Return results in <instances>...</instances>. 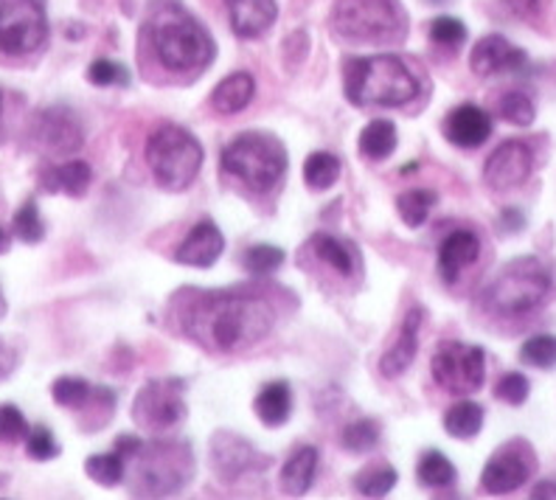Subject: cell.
<instances>
[{
	"label": "cell",
	"mask_w": 556,
	"mask_h": 500,
	"mask_svg": "<svg viewBox=\"0 0 556 500\" xmlns=\"http://www.w3.org/2000/svg\"><path fill=\"white\" fill-rule=\"evenodd\" d=\"M483 427V408L478 402H455L444 413V430L453 439H476Z\"/></svg>",
	"instance_id": "obj_27"
},
{
	"label": "cell",
	"mask_w": 556,
	"mask_h": 500,
	"mask_svg": "<svg viewBox=\"0 0 556 500\" xmlns=\"http://www.w3.org/2000/svg\"><path fill=\"white\" fill-rule=\"evenodd\" d=\"M526 228V216L517 209H503L501 214V230L503 234H520Z\"/></svg>",
	"instance_id": "obj_46"
},
{
	"label": "cell",
	"mask_w": 556,
	"mask_h": 500,
	"mask_svg": "<svg viewBox=\"0 0 556 500\" xmlns=\"http://www.w3.org/2000/svg\"><path fill=\"white\" fill-rule=\"evenodd\" d=\"M340 441H343V447H346L349 453H368V450H374L377 441H380V425L374 420L352 422V425H346Z\"/></svg>",
	"instance_id": "obj_37"
},
{
	"label": "cell",
	"mask_w": 556,
	"mask_h": 500,
	"mask_svg": "<svg viewBox=\"0 0 556 500\" xmlns=\"http://www.w3.org/2000/svg\"><path fill=\"white\" fill-rule=\"evenodd\" d=\"M276 315L265 298L205 292L186 312V329L214 352H242L270 335Z\"/></svg>",
	"instance_id": "obj_1"
},
{
	"label": "cell",
	"mask_w": 556,
	"mask_h": 500,
	"mask_svg": "<svg viewBox=\"0 0 556 500\" xmlns=\"http://www.w3.org/2000/svg\"><path fill=\"white\" fill-rule=\"evenodd\" d=\"M85 470H88V475L96 484H102V487H116V484L124 480V473H127V461L122 459V453L113 450V453L90 455V459L85 461Z\"/></svg>",
	"instance_id": "obj_32"
},
{
	"label": "cell",
	"mask_w": 556,
	"mask_h": 500,
	"mask_svg": "<svg viewBox=\"0 0 556 500\" xmlns=\"http://www.w3.org/2000/svg\"><path fill=\"white\" fill-rule=\"evenodd\" d=\"M233 35L242 40H256L276 23V0H225Z\"/></svg>",
	"instance_id": "obj_19"
},
{
	"label": "cell",
	"mask_w": 556,
	"mask_h": 500,
	"mask_svg": "<svg viewBox=\"0 0 556 500\" xmlns=\"http://www.w3.org/2000/svg\"><path fill=\"white\" fill-rule=\"evenodd\" d=\"M481 257V239L467 228L453 230L439 248V271L447 285H455L458 276L467 271L469 264H476Z\"/></svg>",
	"instance_id": "obj_20"
},
{
	"label": "cell",
	"mask_w": 556,
	"mask_h": 500,
	"mask_svg": "<svg viewBox=\"0 0 556 500\" xmlns=\"http://www.w3.org/2000/svg\"><path fill=\"white\" fill-rule=\"evenodd\" d=\"M93 393V388L79 377H60L54 386H51V397H54L56 405L62 408H81Z\"/></svg>",
	"instance_id": "obj_38"
},
{
	"label": "cell",
	"mask_w": 556,
	"mask_h": 500,
	"mask_svg": "<svg viewBox=\"0 0 556 500\" xmlns=\"http://www.w3.org/2000/svg\"><path fill=\"white\" fill-rule=\"evenodd\" d=\"M150 35L157 60L172 74L205 71L217 57V48H214L208 32L189 12L172 7V3L152 14Z\"/></svg>",
	"instance_id": "obj_2"
},
{
	"label": "cell",
	"mask_w": 556,
	"mask_h": 500,
	"mask_svg": "<svg viewBox=\"0 0 556 500\" xmlns=\"http://www.w3.org/2000/svg\"><path fill=\"white\" fill-rule=\"evenodd\" d=\"M332 28L349 42H400L407 35V14L400 0H334Z\"/></svg>",
	"instance_id": "obj_4"
},
{
	"label": "cell",
	"mask_w": 556,
	"mask_h": 500,
	"mask_svg": "<svg viewBox=\"0 0 556 500\" xmlns=\"http://www.w3.org/2000/svg\"><path fill=\"white\" fill-rule=\"evenodd\" d=\"M531 498H534V500L556 498V484H551V480H545V484H536L534 492H531Z\"/></svg>",
	"instance_id": "obj_48"
},
{
	"label": "cell",
	"mask_w": 556,
	"mask_h": 500,
	"mask_svg": "<svg viewBox=\"0 0 556 500\" xmlns=\"http://www.w3.org/2000/svg\"><path fill=\"white\" fill-rule=\"evenodd\" d=\"M419 329H421V310L419 307H414V310L405 315V321H402L400 338H396L394 346H391V349L380 358L382 377L396 379L410 368L416 352H419Z\"/></svg>",
	"instance_id": "obj_21"
},
{
	"label": "cell",
	"mask_w": 556,
	"mask_h": 500,
	"mask_svg": "<svg viewBox=\"0 0 556 500\" xmlns=\"http://www.w3.org/2000/svg\"><path fill=\"white\" fill-rule=\"evenodd\" d=\"M315 473H318V450L315 447H299L287 459L285 470H281V489H285V495L301 498L313 487Z\"/></svg>",
	"instance_id": "obj_23"
},
{
	"label": "cell",
	"mask_w": 556,
	"mask_h": 500,
	"mask_svg": "<svg viewBox=\"0 0 556 500\" xmlns=\"http://www.w3.org/2000/svg\"><path fill=\"white\" fill-rule=\"evenodd\" d=\"M90 180H93V170H90V163L85 161H68L62 163V166H54V170H48L42 175V186L48 191H62V195L71 197H81L88 191Z\"/></svg>",
	"instance_id": "obj_24"
},
{
	"label": "cell",
	"mask_w": 556,
	"mask_h": 500,
	"mask_svg": "<svg viewBox=\"0 0 556 500\" xmlns=\"http://www.w3.org/2000/svg\"><path fill=\"white\" fill-rule=\"evenodd\" d=\"M0 122H3V96H0Z\"/></svg>",
	"instance_id": "obj_51"
},
{
	"label": "cell",
	"mask_w": 556,
	"mask_h": 500,
	"mask_svg": "<svg viewBox=\"0 0 556 500\" xmlns=\"http://www.w3.org/2000/svg\"><path fill=\"white\" fill-rule=\"evenodd\" d=\"M536 459L529 441H509L486 461L481 473V487L489 495H509L526 487V480L534 475Z\"/></svg>",
	"instance_id": "obj_12"
},
{
	"label": "cell",
	"mask_w": 556,
	"mask_h": 500,
	"mask_svg": "<svg viewBox=\"0 0 556 500\" xmlns=\"http://www.w3.org/2000/svg\"><path fill=\"white\" fill-rule=\"evenodd\" d=\"M186 383L150 379L132 402V420L147 430H166L186 420Z\"/></svg>",
	"instance_id": "obj_11"
},
{
	"label": "cell",
	"mask_w": 556,
	"mask_h": 500,
	"mask_svg": "<svg viewBox=\"0 0 556 500\" xmlns=\"http://www.w3.org/2000/svg\"><path fill=\"white\" fill-rule=\"evenodd\" d=\"M223 172L253 191H270L287 172V149L267 133H242L223 149Z\"/></svg>",
	"instance_id": "obj_7"
},
{
	"label": "cell",
	"mask_w": 556,
	"mask_h": 500,
	"mask_svg": "<svg viewBox=\"0 0 556 500\" xmlns=\"http://www.w3.org/2000/svg\"><path fill=\"white\" fill-rule=\"evenodd\" d=\"M469 65H472V71L478 76L489 79V76L522 74V71H529V57H526V51L511 46L503 35H489L476 42L472 57H469Z\"/></svg>",
	"instance_id": "obj_14"
},
{
	"label": "cell",
	"mask_w": 556,
	"mask_h": 500,
	"mask_svg": "<svg viewBox=\"0 0 556 500\" xmlns=\"http://www.w3.org/2000/svg\"><path fill=\"white\" fill-rule=\"evenodd\" d=\"M551 292V273L540 259L522 257L509 262L495 276V282L486 287L483 304L489 312L511 318V315H526L543 304Z\"/></svg>",
	"instance_id": "obj_6"
},
{
	"label": "cell",
	"mask_w": 556,
	"mask_h": 500,
	"mask_svg": "<svg viewBox=\"0 0 556 500\" xmlns=\"http://www.w3.org/2000/svg\"><path fill=\"white\" fill-rule=\"evenodd\" d=\"M285 250L276 248V245H253L251 250H244V267L256 276H265V273L278 271L285 264Z\"/></svg>",
	"instance_id": "obj_39"
},
{
	"label": "cell",
	"mask_w": 556,
	"mask_h": 500,
	"mask_svg": "<svg viewBox=\"0 0 556 500\" xmlns=\"http://www.w3.org/2000/svg\"><path fill=\"white\" fill-rule=\"evenodd\" d=\"M26 453L35 461H51L60 455V441L54 439V433L48 427H31L26 436Z\"/></svg>",
	"instance_id": "obj_42"
},
{
	"label": "cell",
	"mask_w": 556,
	"mask_h": 500,
	"mask_svg": "<svg viewBox=\"0 0 556 500\" xmlns=\"http://www.w3.org/2000/svg\"><path fill=\"white\" fill-rule=\"evenodd\" d=\"M12 228H14V237L26 245H37L42 237H46V225H42L40 209H37L35 200H26V203H23V209L14 214Z\"/></svg>",
	"instance_id": "obj_36"
},
{
	"label": "cell",
	"mask_w": 556,
	"mask_h": 500,
	"mask_svg": "<svg viewBox=\"0 0 556 500\" xmlns=\"http://www.w3.org/2000/svg\"><path fill=\"white\" fill-rule=\"evenodd\" d=\"M223 250H225L223 230L211 223V220H203V223L194 225V228L189 230V237L180 242L175 259L180 264H186V267H211V264L223 257Z\"/></svg>",
	"instance_id": "obj_18"
},
{
	"label": "cell",
	"mask_w": 556,
	"mask_h": 500,
	"mask_svg": "<svg viewBox=\"0 0 556 500\" xmlns=\"http://www.w3.org/2000/svg\"><path fill=\"white\" fill-rule=\"evenodd\" d=\"M497 113H501L503 122L515 124V127H531L536 118L534 102L520 90H511V93L503 96L501 104H497Z\"/></svg>",
	"instance_id": "obj_35"
},
{
	"label": "cell",
	"mask_w": 556,
	"mask_h": 500,
	"mask_svg": "<svg viewBox=\"0 0 556 500\" xmlns=\"http://www.w3.org/2000/svg\"><path fill=\"white\" fill-rule=\"evenodd\" d=\"M430 3H444V0H430Z\"/></svg>",
	"instance_id": "obj_52"
},
{
	"label": "cell",
	"mask_w": 556,
	"mask_h": 500,
	"mask_svg": "<svg viewBox=\"0 0 556 500\" xmlns=\"http://www.w3.org/2000/svg\"><path fill=\"white\" fill-rule=\"evenodd\" d=\"M46 40L48 21L40 0H0V54L28 57Z\"/></svg>",
	"instance_id": "obj_9"
},
{
	"label": "cell",
	"mask_w": 556,
	"mask_h": 500,
	"mask_svg": "<svg viewBox=\"0 0 556 500\" xmlns=\"http://www.w3.org/2000/svg\"><path fill=\"white\" fill-rule=\"evenodd\" d=\"M9 248V237H7V230H0V253Z\"/></svg>",
	"instance_id": "obj_49"
},
{
	"label": "cell",
	"mask_w": 556,
	"mask_h": 500,
	"mask_svg": "<svg viewBox=\"0 0 556 500\" xmlns=\"http://www.w3.org/2000/svg\"><path fill=\"white\" fill-rule=\"evenodd\" d=\"M531 386L529 379L522 377V374L511 372V374H503L501 383L495 386V397L503 399L506 405H522L526 399H529Z\"/></svg>",
	"instance_id": "obj_44"
},
{
	"label": "cell",
	"mask_w": 556,
	"mask_h": 500,
	"mask_svg": "<svg viewBox=\"0 0 556 500\" xmlns=\"http://www.w3.org/2000/svg\"><path fill=\"white\" fill-rule=\"evenodd\" d=\"M31 136H35L37 143L46 147L48 152L65 155V152H76V149L81 147V124L71 110L48 108L35 115Z\"/></svg>",
	"instance_id": "obj_15"
},
{
	"label": "cell",
	"mask_w": 556,
	"mask_h": 500,
	"mask_svg": "<svg viewBox=\"0 0 556 500\" xmlns=\"http://www.w3.org/2000/svg\"><path fill=\"white\" fill-rule=\"evenodd\" d=\"M444 136L450 143L462 149H478L492 136V115L478 104H462L447 115L444 122Z\"/></svg>",
	"instance_id": "obj_17"
},
{
	"label": "cell",
	"mask_w": 556,
	"mask_h": 500,
	"mask_svg": "<svg viewBox=\"0 0 556 500\" xmlns=\"http://www.w3.org/2000/svg\"><path fill=\"white\" fill-rule=\"evenodd\" d=\"M340 177V161L329 152H315L304 161V183L313 191L332 189Z\"/></svg>",
	"instance_id": "obj_30"
},
{
	"label": "cell",
	"mask_w": 556,
	"mask_h": 500,
	"mask_svg": "<svg viewBox=\"0 0 556 500\" xmlns=\"http://www.w3.org/2000/svg\"><path fill=\"white\" fill-rule=\"evenodd\" d=\"M253 96H256V82H253L251 74L239 71V74L225 76L217 88H214V93H211V108L223 115L242 113L253 102Z\"/></svg>",
	"instance_id": "obj_22"
},
{
	"label": "cell",
	"mask_w": 556,
	"mask_h": 500,
	"mask_svg": "<svg viewBox=\"0 0 556 500\" xmlns=\"http://www.w3.org/2000/svg\"><path fill=\"white\" fill-rule=\"evenodd\" d=\"M430 37H433V42H439V46H450V48H458L462 42H467V26H464L458 17H435L433 23H430Z\"/></svg>",
	"instance_id": "obj_43"
},
{
	"label": "cell",
	"mask_w": 556,
	"mask_h": 500,
	"mask_svg": "<svg viewBox=\"0 0 556 500\" xmlns=\"http://www.w3.org/2000/svg\"><path fill=\"white\" fill-rule=\"evenodd\" d=\"M136 464V480L132 489L138 495H152V498H166L186 487L194 473V453L189 445L180 441H152L143 445L141 453L132 459Z\"/></svg>",
	"instance_id": "obj_8"
},
{
	"label": "cell",
	"mask_w": 556,
	"mask_h": 500,
	"mask_svg": "<svg viewBox=\"0 0 556 500\" xmlns=\"http://www.w3.org/2000/svg\"><path fill=\"white\" fill-rule=\"evenodd\" d=\"M203 143L177 124H163L147 141V163L166 191L189 189L203 170Z\"/></svg>",
	"instance_id": "obj_5"
},
{
	"label": "cell",
	"mask_w": 556,
	"mask_h": 500,
	"mask_svg": "<svg viewBox=\"0 0 556 500\" xmlns=\"http://www.w3.org/2000/svg\"><path fill=\"white\" fill-rule=\"evenodd\" d=\"M531 170H534V155H531V149L522 141H503L501 147L486 158L483 180H486L489 189L509 191L529 180Z\"/></svg>",
	"instance_id": "obj_13"
},
{
	"label": "cell",
	"mask_w": 556,
	"mask_h": 500,
	"mask_svg": "<svg viewBox=\"0 0 556 500\" xmlns=\"http://www.w3.org/2000/svg\"><path fill=\"white\" fill-rule=\"evenodd\" d=\"M211 461H214V470H217L219 478L225 480H233L242 473H251V470L267 464L265 455H258L251 441L239 439L233 433H217L214 436V441H211Z\"/></svg>",
	"instance_id": "obj_16"
},
{
	"label": "cell",
	"mask_w": 556,
	"mask_h": 500,
	"mask_svg": "<svg viewBox=\"0 0 556 500\" xmlns=\"http://www.w3.org/2000/svg\"><path fill=\"white\" fill-rule=\"evenodd\" d=\"M12 365H14L12 352H9L7 346H3V340H0V379L7 377L9 372H12Z\"/></svg>",
	"instance_id": "obj_47"
},
{
	"label": "cell",
	"mask_w": 556,
	"mask_h": 500,
	"mask_svg": "<svg viewBox=\"0 0 556 500\" xmlns=\"http://www.w3.org/2000/svg\"><path fill=\"white\" fill-rule=\"evenodd\" d=\"M88 79L99 88H124L129 85V74L124 68L122 62H113V60H96L93 65L88 68Z\"/></svg>",
	"instance_id": "obj_40"
},
{
	"label": "cell",
	"mask_w": 556,
	"mask_h": 500,
	"mask_svg": "<svg viewBox=\"0 0 556 500\" xmlns=\"http://www.w3.org/2000/svg\"><path fill=\"white\" fill-rule=\"evenodd\" d=\"M520 360L531 368H540V372H551L556 368V338L554 335H534L522 343Z\"/></svg>",
	"instance_id": "obj_34"
},
{
	"label": "cell",
	"mask_w": 556,
	"mask_h": 500,
	"mask_svg": "<svg viewBox=\"0 0 556 500\" xmlns=\"http://www.w3.org/2000/svg\"><path fill=\"white\" fill-rule=\"evenodd\" d=\"M416 475H419L421 487L430 489H444L455 484V466L447 455H441L439 450H428V453L419 459L416 466Z\"/></svg>",
	"instance_id": "obj_29"
},
{
	"label": "cell",
	"mask_w": 556,
	"mask_h": 500,
	"mask_svg": "<svg viewBox=\"0 0 556 500\" xmlns=\"http://www.w3.org/2000/svg\"><path fill=\"white\" fill-rule=\"evenodd\" d=\"M357 147L368 161H386V158L394 155L396 149V127L386 118H377L359 133Z\"/></svg>",
	"instance_id": "obj_26"
},
{
	"label": "cell",
	"mask_w": 556,
	"mask_h": 500,
	"mask_svg": "<svg viewBox=\"0 0 556 500\" xmlns=\"http://www.w3.org/2000/svg\"><path fill=\"white\" fill-rule=\"evenodd\" d=\"M346 99L357 108H402L419 96V79L400 57H359L343 74Z\"/></svg>",
	"instance_id": "obj_3"
},
{
	"label": "cell",
	"mask_w": 556,
	"mask_h": 500,
	"mask_svg": "<svg viewBox=\"0 0 556 500\" xmlns=\"http://www.w3.org/2000/svg\"><path fill=\"white\" fill-rule=\"evenodd\" d=\"M28 422L17 405H0V441L7 445H17L28 436Z\"/></svg>",
	"instance_id": "obj_41"
},
{
	"label": "cell",
	"mask_w": 556,
	"mask_h": 500,
	"mask_svg": "<svg viewBox=\"0 0 556 500\" xmlns=\"http://www.w3.org/2000/svg\"><path fill=\"white\" fill-rule=\"evenodd\" d=\"M430 372H433L439 388L467 397V393L481 391L483 377H486V354H483L481 346H467L453 340V343H444L433 354Z\"/></svg>",
	"instance_id": "obj_10"
},
{
	"label": "cell",
	"mask_w": 556,
	"mask_h": 500,
	"mask_svg": "<svg viewBox=\"0 0 556 500\" xmlns=\"http://www.w3.org/2000/svg\"><path fill=\"white\" fill-rule=\"evenodd\" d=\"M313 248L318 253L320 262H326L332 271H338L340 276H354L357 271V262H354V250L346 242H340L338 237H329V234H318L313 239Z\"/></svg>",
	"instance_id": "obj_28"
},
{
	"label": "cell",
	"mask_w": 556,
	"mask_h": 500,
	"mask_svg": "<svg viewBox=\"0 0 556 500\" xmlns=\"http://www.w3.org/2000/svg\"><path fill=\"white\" fill-rule=\"evenodd\" d=\"M435 205V195L428 189H414L396 197V211L410 228H419Z\"/></svg>",
	"instance_id": "obj_33"
},
{
	"label": "cell",
	"mask_w": 556,
	"mask_h": 500,
	"mask_svg": "<svg viewBox=\"0 0 556 500\" xmlns=\"http://www.w3.org/2000/svg\"><path fill=\"white\" fill-rule=\"evenodd\" d=\"M506 3V9H509L511 14H517V17H534L536 12H540V7H543V0H503Z\"/></svg>",
	"instance_id": "obj_45"
},
{
	"label": "cell",
	"mask_w": 556,
	"mask_h": 500,
	"mask_svg": "<svg viewBox=\"0 0 556 500\" xmlns=\"http://www.w3.org/2000/svg\"><path fill=\"white\" fill-rule=\"evenodd\" d=\"M7 315V298H3V292H0V318Z\"/></svg>",
	"instance_id": "obj_50"
},
{
	"label": "cell",
	"mask_w": 556,
	"mask_h": 500,
	"mask_svg": "<svg viewBox=\"0 0 556 500\" xmlns=\"http://www.w3.org/2000/svg\"><path fill=\"white\" fill-rule=\"evenodd\" d=\"M253 408H256V416L265 425L270 427H278L285 425L287 420H290L292 413V391L287 383H267L262 391L256 393V402H253Z\"/></svg>",
	"instance_id": "obj_25"
},
{
	"label": "cell",
	"mask_w": 556,
	"mask_h": 500,
	"mask_svg": "<svg viewBox=\"0 0 556 500\" xmlns=\"http://www.w3.org/2000/svg\"><path fill=\"white\" fill-rule=\"evenodd\" d=\"M396 487V470L391 464H371L354 478V489L363 498H386Z\"/></svg>",
	"instance_id": "obj_31"
}]
</instances>
